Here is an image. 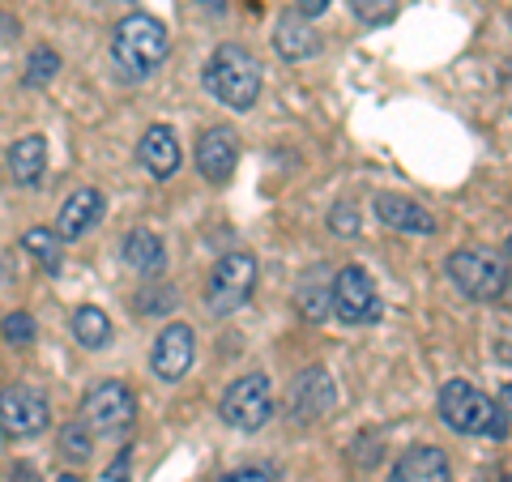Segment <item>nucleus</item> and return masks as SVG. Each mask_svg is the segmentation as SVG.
<instances>
[{
    "label": "nucleus",
    "instance_id": "nucleus-1",
    "mask_svg": "<svg viewBox=\"0 0 512 482\" xmlns=\"http://www.w3.org/2000/svg\"><path fill=\"white\" fill-rule=\"evenodd\" d=\"M201 82L222 107L248 111L256 99H261V64H256V56L248 52V47L222 43L218 52L210 56V64H205Z\"/></svg>",
    "mask_w": 512,
    "mask_h": 482
},
{
    "label": "nucleus",
    "instance_id": "nucleus-2",
    "mask_svg": "<svg viewBox=\"0 0 512 482\" xmlns=\"http://www.w3.org/2000/svg\"><path fill=\"white\" fill-rule=\"evenodd\" d=\"M167 52H171L167 26L150 18V13H128L116 26V35H111V56H116V64L128 77H150L167 60Z\"/></svg>",
    "mask_w": 512,
    "mask_h": 482
},
{
    "label": "nucleus",
    "instance_id": "nucleus-3",
    "mask_svg": "<svg viewBox=\"0 0 512 482\" xmlns=\"http://www.w3.org/2000/svg\"><path fill=\"white\" fill-rule=\"evenodd\" d=\"M256 273H261L256 269V256H248V252L222 256V261L214 265V273H210V282H205V308H210L214 316L239 312L256 291Z\"/></svg>",
    "mask_w": 512,
    "mask_h": 482
},
{
    "label": "nucleus",
    "instance_id": "nucleus-4",
    "mask_svg": "<svg viewBox=\"0 0 512 482\" xmlns=\"http://www.w3.org/2000/svg\"><path fill=\"white\" fill-rule=\"evenodd\" d=\"M448 278L457 282L461 295H470L478 303H495L508 291V265L500 256L478 252V248H461L448 256Z\"/></svg>",
    "mask_w": 512,
    "mask_h": 482
},
{
    "label": "nucleus",
    "instance_id": "nucleus-5",
    "mask_svg": "<svg viewBox=\"0 0 512 482\" xmlns=\"http://www.w3.org/2000/svg\"><path fill=\"white\" fill-rule=\"evenodd\" d=\"M218 414H222V423L235 427V431H261L269 423V414H274V389H269V376L248 372V376L231 380V389L218 401Z\"/></svg>",
    "mask_w": 512,
    "mask_h": 482
},
{
    "label": "nucleus",
    "instance_id": "nucleus-6",
    "mask_svg": "<svg viewBox=\"0 0 512 482\" xmlns=\"http://www.w3.org/2000/svg\"><path fill=\"white\" fill-rule=\"evenodd\" d=\"M329 312L342 320V325H376L384 316V303L376 295V282L367 278V269L346 265L329 286Z\"/></svg>",
    "mask_w": 512,
    "mask_h": 482
},
{
    "label": "nucleus",
    "instance_id": "nucleus-7",
    "mask_svg": "<svg viewBox=\"0 0 512 482\" xmlns=\"http://www.w3.org/2000/svg\"><path fill=\"white\" fill-rule=\"evenodd\" d=\"M440 419L461 436H487L495 419V401L478 393L470 380H448L440 389Z\"/></svg>",
    "mask_w": 512,
    "mask_h": 482
},
{
    "label": "nucleus",
    "instance_id": "nucleus-8",
    "mask_svg": "<svg viewBox=\"0 0 512 482\" xmlns=\"http://www.w3.org/2000/svg\"><path fill=\"white\" fill-rule=\"evenodd\" d=\"M82 410H86L82 423L94 431V436H124V431L133 427V419H137V397H133L128 384L107 380L86 397Z\"/></svg>",
    "mask_w": 512,
    "mask_h": 482
},
{
    "label": "nucleus",
    "instance_id": "nucleus-9",
    "mask_svg": "<svg viewBox=\"0 0 512 482\" xmlns=\"http://www.w3.org/2000/svg\"><path fill=\"white\" fill-rule=\"evenodd\" d=\"M47 419H52L47 397L39 389H30V384H9V389L0 393V427H5V436L30 440L47 427Z\"/></svg>",
    "mask_w": 512,
    "mask_h": 482
},
{
    "label": "nucleus",
    "instance_id": "nucleus-10",
    "mask_svg": "<svg viewBox=\"0 0 512 482\" xmlns=\"http://www.w3.org/2000/svg\"><path fill=\"white\" fill-rule=\"evenodd\" d=\"M192 359H197V333H192L188 325H167L163 333H158L154 355H150V367H154L158 380H167V384L184 380Z\"/></svg>",
    "mask_w": 512,
    "mask_h": 482
},
{
    "label": "nucleus",
    "instance_id": "nucleus-11",
    "mask_svg": "<svg viewBox=\"0 0 512 482\" xmlns=\"http://www.w3.org/2000/svg\"><path fill=\"white\" fill-rule=\"evenodd\" d=\"M333 401H338V389H333V376L325 372V367H308V372L295 376V384H291V414L299 423L329 419Z\"/></svg>",
    "mask_w": 512,
    "mask_h": 482
},
{
    "label": "nucleus",
    "instance_id": "nucleus-12",
    "mask_svg": "<svg viewBox=\"0 0 512 482\" xmlns=\"http://www.w3.org/2000/svg\"><path fill=\"white\" fill-rule=\"evenodd\" d=\"M235 163H239V146H235L231 128H205L197 141V171L210 184H227Z\"/></svg>",
    "mask_w": 512,
    "mask_h": 482
},
{
    "label": "nucleus",
    "instance_id": "nucleus-13",
    "mask_svg": "<svg viewBox=\"0 0 512 482\" xmlns=\"http://www.w3.org/2000/svg\"><path fill=\"white\" fill-rule=\"evenodd\" d=\"M180 141H175V133L167 124H154L146 128V137L137 141V163L146 175H154V180H171L175 171H180Z\"/></svg>",
    "mask_w": 512,
    "mask_h": 482
},
{
    "label": "nucleus",
    "instance_id": "nucleus-14",
    "mask_svg": "<svg viewBox=\"0 0 512 482\" xmlns=\"http://www.w3.org/2000/svg\"><path fill=\"white\" fill-rule=\"evenodd\" d=\"M99 218H103V192H99V188L73 192V197L60 205L56 239H60V244H73V239H82L86 231L99 227Z\"/></svg>",
    "mask_w": 512,
    "mask_h": 482
},
{
    "label": "nucleus",
    "instance_id": "nucleus-15",
    "mask_svg": "<svg viewBox=\"0 0 512 482\" xmlns=\"http://www.w3.org/2000/svg\"><path fill=\"white\" fill-rule=\"evenodd\" d=\"M389 482H453V470H448V457L440 453V448L414 444L397 457Z\"/></svg>",
    "mask_w": 512,
    "mask_h": 482
},
{
    "label": "nucleus",
    "instance_id": "nucleus-16",
    "mask_svg": "<svg viewBox=\"0 0 512 482\" xmlns=\"http://www.w3.org/2000/svg\"><path fill=\"white\" fill-rule=\"evenodd\" d=\"M376 218L393 231H410V235H431L436 231V218L427 214V205L410 201V197H393V192H380L376 197Z\"/></svg>",
    "mask_w": 512,
    "mask_h": 482
},
{
    "label": "nucleus",
    "instance_id": "nucleus-17",
    "mask_svg": "<svg viewBox=\"0 0 512 482\" xmlns=\"http://www.w3.org/2000/svg\"><path fill=\"white\" fill-rule=\"evenodd\" d=\"M274 47L282 60H308L320 52V35L312 30V22L303 13H282L278 30H274Z\"/></svg>",
    "mask_w": 512,
    "mask_h": 482
},
{
    "label": "nucleus",
    "instance_id": "nucleus-18",
    "mask_svg": "<svg viewBox=\"0 0 512 482\" xmlns=\"http://www.w3.org/2000/svg\"><path fill=\"white\" fill-rule=\"evenodd\" d=\"M120 256H124L128 269L146 273V278H158L163 265H167V248H163V239H158L154 231H128L124 244H120Z\"/></svg>",
    "mask_w": 512,
    "mask_h": 482
},
{
    "label": "nucleus",
    "instance_id": "nucleus-19",
    "mask_svg": "<svg viewBox=\"0 0 512 482\" xmlns=\"http://www.w3.org/2000/svg\"><path fill=\"white\" fill-rule=\"evenodd\" d=\"M9 171L22 188H35L43 180V171H47V141L39 133L18 137V146L9 150Z\"/></svg>",
    "mask_w": 512,
    "mask_h": 482
},
{
    "label": "nucleus",
    "instance_id": "nucleus-20",
    "mask_svg": "<svg viewBox=\"0 0 512 482\" xmlns=\"http://www.w3.org/2000/svg\"><path fill=\"white\" fill-rule=\"evenodd\" d=\"M295 303L303 320H325L329 316V269H308L295 291Z\"/></svg>",
    "mask_w": 512,
    "mask_h": 482
},
{
    "label": "nucleus",
    "instance_id": "nucleus-21",
    "mask_svg": "<svg viewBox=\"0 0 512 482\" xmlns=\"http://www.w3.org/2000/svg\"><path fill=\"white\" fill-rule=\"evenodd\" d=\"M73 337L86 350H103L111 342V320H107V312L94 308V303H82V308L73 312Z\"/></svg>",
    "mask_w": 512,
    "mask_h": 482
},
{
    "label": "nucleus",
    "instance_id": "nucleus-22",
    "mask_svg": "<svg viewBox=\"0 0 512 482\" xmlns=\"http://www.w3.org/2000/svg\"><path fill=\"white\" fill-rule=\"evenodd\" d=\"M22 244H26V252L39 261V269H43V273H60V265H64V256H60V239H56L52 231H47V227L26 231Z\"/></svg>",
    "mask_w": 512,
    "mask_h": 482
},
{
    "label": "nucleus",
    "instance_id": "nucleus-23",
    "mask_svg": "<svg viewBox=\"0 0 512 482\" xmlns=\"http://www.w3.org/2000/svg\"><path fill=\"white\" fill-rule=\"evenodd\" d=\"M60 453L69 461H86L94 453V431L86 423H69L60 431Z\"/></svg>",
    "mask_w": 512,
    "mask_h": 482
},
{
    "label": "nucleus",
    "instance_id": "nucleus-24",
    "mask_svg": "<svg viewBox=\"0 0 512 482\" xmlns=\"http://www.w3.org/2000/svg\"><path fill=\"white\" fill-rule=\"evenodd\" d=\"M56 69H60V56L52 47H39V52L26 60V86H47L56 77Z\"/></svg>",
    "mask_w": 512,
    "mask_h": 482
},
{
    "label": "nucleus",
    "instance_id": "nucleus-25",
    "mask_svg": "<svg viewBox=\"0 0 512 482\" xmlns=\"http://www.w3.org/2000/svg\"><path fill=\"white\" fill-rule=\"evenodd\" d=\"M350 9L367 26H389L397 18V0H350Z\"/></svg>",
    "mask_w": 512,
    "mask_h": 482
},
{
    "label": "nucleus",
    "instance_id": "nucleus-26",
    "mask_svg": "<svg viewBox=\"0 0 512 482\" xmlns=\"http://www.w3.org/2000/svg\"><path fill=\"white\" fill-rule=\"evenodd\" d=\"M329 231H333V235H338V239H359V231H363L359 205H350V201H342V205H333V214H329Z\"/></svg>",
    "mask_w": 512,
    "mask_h": 482
},
{
    "label": "nucleus",
    "instance_id": "nucleus-27",
    "mask_svg": "<svg viewBox=\"0 0 512 482\" xmlns=\"http://www.w3.org/2000/svg\"><path fill=\"white\" fill-rule=\"evenodd\" d=\"M0 333H5V342H13V346H30L39 329H35V316L30 312H9L0 320Z\"/></svg>",
    "mask_w": 512,
    "mask_h": 482
},
{
    "label": "nucleus",
    "instance_id": "nucleus-28",
    "mask_svg": "<svg viewBox=\"0 0 512 482\" xmlns=\"http://www.w3.org/2000/svg\"><path fill=\"white\" fill-rule=\"evenodd\" d=\"M137 303H141V312H171L175 295H171V291H163V295H141Z\"/></svg>",
    "mask_w": 512,
    "mask_h": 482
},
{
    "label": "nucleus",
    "instance_id": "nucleus-29",
    "mask_svg": "<svg viewBox=\"0 0 512 482\" xmlns=\"http://www.w3.org/2000/svg\"><path fill=\"white\" fill-rule=\"evenodd\" d=\"M218 482H274L269 470H235V474H222Z\"/></svg>",
    "mask_w": 512,
    "mask_h": 482
},
{
    "label": "nucleus",
    "instance_id": "nucleus-30",
    "mask_svg": "<svg viewBox=\"0 0 512 482\" xmlns=\"http://www.w3.org/2000/svg\"><path fill=\"white\" fill-rule=\"evenodd\" d=\"M295 5H299L303 18H316V13H325V9L333 5V0H295Z\"/></svg>",
    "mask_w": 512,
    "mask_h": 482
},
{
    "label": "nucleus",
    "instance_id": "nucleus-31",
    "mask_svg": "<svg viewBox=\"0 0 512 482\" xmlns=\"http://www.w3.org/2000/svg\"><path fill=\"white\" fill-rule=\"evenodd\" d=\"M107 482H128V457H120L116 465L107 470Z\"/></svg>",
    "mask_w": 512,
    "mask_h": 482
},
{
    "label": "nucleus",
    "instance_id": "nucleus-32",
    "mask_svg": "<svg viewBox=\"0 0 512 482\" xmlns=\"http://www.w3.org/2000/svg\"><path fill=\"white\" fill-rule=\"evenodd\" d=\"M201 5H210V9H222V5H227V0H201Z\"/></svg>",
    "mask_w": 512,
    "mask_h": 482
},
{
    "label": "nucleus",
    "instance_id": "nucleus-33",
    "mask_svg": "<svg viewBox=\"0 0 512 482\" xmlns=\"http://www.w3.org/2000/svg\"><path fill=\"white\" fill-rule=\"evenodd\" d=\"M56 482H82V478H77V474H64V478H56Z\"/></svg>",
    "mask_w": 512,
    "mask_h": 482
}]
</instances>
